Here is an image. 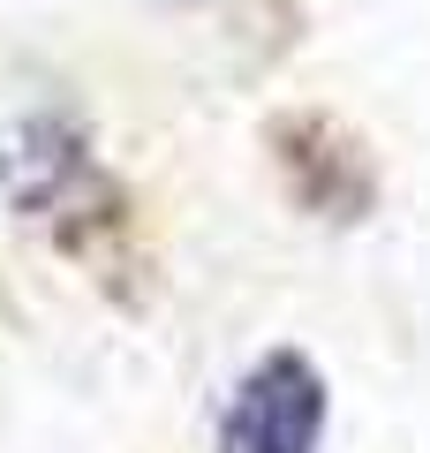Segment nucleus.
<instances>
[{
    "mask_svg": "<svg viewBox=\"0 0 430 453\" xmlns=\"http://www.w3.org/2000/svg\"><path fill=\"white\" fill-rule=\"evenodd\" d=\"M0 189L16 204V219H31L61 250H83V234L121 226V196H113L106 166H98L91 136L76 121H61V113H23L0 136Z\"/></svg>",
    "mask_w": 430,
    "mask_h": 453,
    "instance_id": "f257e3e1",
    "label": "nucleus"
},
{
    "mask_svg": "<svg viewBox=\"0 0 430 453\" xmlns=\"http://www.w3.org/2000/svg\"><path fill=\"white\" fill-rule=\"evenodd\" d=\"M325 423H333L325 371L303 348H265L227 386L211 453H325Z\"/></svg>",
    "mask_w": 430,
    "mask_h": 453,
    "instance_id": "f03ea898",
    "label": "nucleus"
}]
</instances>
